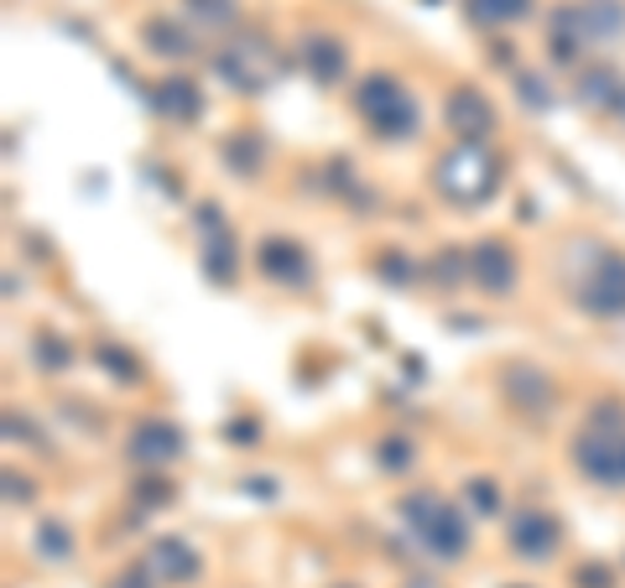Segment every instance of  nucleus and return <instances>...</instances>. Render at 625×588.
Instances as JSON below:
<instances>
[{"mask_svg": "<svg viewBox=\"0 0 625 588\" xmlns=\"http://www.w3.org/2000/svg\"><path fill=\"white\" fill-rule=\"evenodd\" d=\"M573 458L589 479L600 485H625V422L621 407H594V422L579 432L573 443Z\"/></svg>", "mask_w": 625, "mask_h": 588, "instance_id": "nucleus-1", "label": "nucleus"}, {"mask_svg": "<svg viewBox=\"0 0 625 588\" xmlns=\"http://www.w3.org/2000/svg\"><path fill=\"white\" fill-rule=\"evenodd\" d=\"M501 188V167L490 152L480 146H453L449 157L438 162V193L449 198V203H485L490 193Z\"/></svg>", "mask_w": 625, "mask_h": 588, "instance_id": "nucleus-2", "label": "nucleus"}, {"mask_svg": "<svg viewBox=\"0 0 625 588\" xmlns=\"http://www.w3.org/2000/svg\"><path fill=\"white\" fill-rule=\"evenodd\" d=\"M354 104H360V115L371 120L381 136H407L412 125H417V110H412L407 89L391 79H365L354 89Z\"/></svg>", "mask_w": 625, "mask_h": 588, "instance_id": "nucleus-3", "label": "nucleus"}, {"mask_svg": "<svg viewBox=\"0 0 625 588\" xmlns=\"http://www.w3.org/2000/svg\"><path fill=\"white\" fill-rule=\"evenodd\" d=\"M407 521L423 531V542H428L432 552H443V557H459V552H464V521H459V510L443 506V500H432V495H412Z\"/></svg>", "mask_w": 625, "mask_h": 588, "instance_id": "nucleus-4", "label": "nucleus"}, {"mask_svg": "<svg viewBox=\"0 0 625 588\" xmlns=\"http://www.w3.org/2000/svg\"><path fill=\"white\" fill-rule=\"evenodd\" d=\"M552 26L573 32L579 42H615V37H625V5L621 0H579V5L558 11Z\"/></svg>", "mask_w": 625, "mask_h": 588, "instance_id": "nucleus-5", "label": "nucleus"}, {"mask_svg": "<svg viewBox=\"0 0 625 588\" xmlns=\"http://www.w3.org/2000/svg\"><path fill=\"white\" fill-rule=\"evenodd\" d=\"M219 74L240 89V95H255L261 84L272 79V47L261 37H240L219 53Z\"/></svg>", "mask_w": 625, "mask_h": 588, "instance_id": "nucleus-6", "label": "nucleus"}, {"mask_svg": "<svg viewBox=\"0 0 625 588\" xmlns=\"http://www.w3.org/2000/svg\"><path fill=\"white\" fill-rule=\"evenodd\" d=\"M449 131H459V136L474 146V141L490 136V125H495V115H490V104L480 99V89H453L449 95Z\"/></svg>", "mask_w": 625, "mask_h": 588, "instance_id": "nucleus-7", "label": "nucleus"}, {"mask_svg": "<svg viewBox=\"0 0 625 588\" xmlns=\"http://www.w3.org/2000/svg\"><path fill=\"white\" fill-rule=\"evenodd\" d=\"M177 448H183V437H177L173 422H141L136 437H131V458H136V464H146V469L173 464Z\"/></svg>", "mask_w": 625, "mask_h": 588, "instance_id": "nucleus-8", "label": "nucleus"}, {"mask_svg": "<svg viewBox=\"0 0 625 588\" xmlns=\"http://www.w3.org/2000/svg\"><path fill=\"white\" fill-rule=\"evenodd\" d=\"M584 302L594 308V313H625V255H605L600 260V271H594V281H589Z\"/></svg>", "mask_w": 625, "mask_h": 588, "instance_id": "nucleus-9", "label": "nucleus"}, {"mask_svg": "<svg viewBox=\"0 0 625 588\" xmlns=\"http://www.w3.org/2000/svg\"><path fill=\"white\" fill-rule=\"evenodd\" d=\"M511 542H516V552H527V557H547V552L558 547V521L542 515V510H522L516 526H511Z\"/></svg>", "mask_w": 625, "mask_h": 588, "instance_id": "nucleus-10", "label": "nucleus"}, {"mask_svg": "<svg viewBox=\"0 0 625 588\" xmlns=\"http://www.w3.org/2000/svg\"><path fill=\"white\" fill-rule=\"evenodd\" d=\"M469 271H474V281L480 287H490V292H506L511 281H516V260H511L506 245H480V251L469 255Z\"/></svg>", "mask_w": 625, "mask_h": 588, "instance_id": "nucleus-11", "label": "nucleus"}, {"mask_svg": "<svg viewBox=\"0 0 625 588\" xmlns=\"http://www.w3.org/2000/svg\"><path fill=\"white\" fill-rule=\"evenodd\" d=\"M261 271L276 281H308V255L287 245V240H266L261 245Z\"/></svg>", "mask_w": 625, "mask_h": 588, "instance_id": "nucleus-12", "label": "nucleus"}, {"mask_svg": "<svg viewBox=\"0 0 625 588\" xmlns=\"http://www.w3.org/2000/svg\"><path fill=\"white\" fill-rule=\"evenodd\" d=\"M156 110H167V115H177V120H194L198 110H204V99H198L194 84L167 79L162 89H156Z\"/></svg>", "mask_w": 625, "mask_h": 588, "instance_id": "nucleus-13", "label": "nucleus"}, {"mask_svg": "<svg viewBox=\"0 0 625 588\" xmlns=\"http://www.w3.org/2000/svg\"><path fill=\"white\" fill-rule=\"evenodd\" d=\"M303 58H308L312 79H324V84L344 74V47H339L333 37H308V53H303Z\"/></svg>", "mask_w": 625, "mask_h": 588, "instance_id": "nucleus-14", "label": "nucleus"}, {"mask_svg": "<svg viewBox=\"0 0 625 588\" xmlns=\"http://www.w3.org/2000/svg\"><path fill=\"white\" fill-rule=\"evenodd\" d=\"M531 11V0H469V16L480 26H511Z\"/></svg>", "mask_w": 625, "mask_h": 588, "instance_id": "nucleus-15", "label": "nucleus"}, {"mask_svg": "<svg viewBox=\"0 0 625 588\" xmlns=\"http://www.w3.org/2000/svg\"><path fill=\"white\" fill-rule=\"evenodd\" d=\"M146 42H152V53H162V58H183V53H194V37L177 32L173 21H146Z\"/></svg>", "mask_w": 625, "mask_h": 588, "instance_id": "nucleus-16", "label": "nucleus"}, {"mask_svg": "<svg viewBox=\"0 0 625 588\" xmlns=\"http://www.w3.org/2000/svg\"><path fill=\"white\" fill-rule=\"evenodd\" d=\"M579 99H584V104H621V95H615V74H610V68H594V74H584V84H579Z\"/></svg>", "mask_w": 625, "mask_h": 588, "instance_id": "nucleus-17", "label": "nucleus"}, {"mask_svg": "<svg viewBox=\"0 0 625 588\" xmlns=\"http://www.w3.org/2000/svg\"><path fill=\"white\" fill-rule=\"evenodd\" d=\"M152 557L162 563V568L173 573V578H183V573H194V552L183 547V542H156Z\"/></svg>", "mask_w": 625, "mask_h": 588, "instance_id": "nucleus-18", "label": "nucleus"}, {"mask_svg": "<svg viewBox=\"0 0 625 588\" xmlns=\"http://www.w3.org/2000/svg\"><path fill=\"white\" fill-rule=\"evenodd\" d=\"M188 5V16L209 21V26H230L234 21V0H183Z\"/></svg>", "mask_w": 625, "mask_h": 588, "instance_id": "nucleus-19", "label": "nucleus"}, {"mask_svg": "<svg viewBox=\"0 0 625 588\" xmlns=\"http://www.w3.org/2000/svg\"><path fill=\"white\" fill-rule=\"evenodd\" d=\"M511 391L527 396V401H537V407H542L547 396H552V386H547V380H542L537 370H511Z\"/></svg>", "mask_w": 625, "mask_h": 588, "instance_id": "nucleus-20", "label": "nucleus"}, {"mask_svg": "<svg viewBox=\"0 0 625 588\" xmlns=\"http://www.w3.org/2000/svg\"><path fill=\"white\" fill-rule=\"evenodd\" d=\"M42 552H47V557H68V531L63 526H42Z\"/></svg>", "mask_w": 625, "mask_h": 588, "instance_id": "nucleus-21", "label": "nucleus"}, {"mask_svg": "<svg viewBox=\"0 0 625 588\" xmlns=\"http://www.w3.org/2000/svg\"><path fill=\"white\" fill-rule=\"evenodd\" d=\"M469 500H474V510H495V485H485V479H474V485H469Z\"/></svg>", "mask_w": 625, "mask_h": 588, "instance_id": "nucleus-22", "label": "nucleus"}, {"mask_svg": "<svg viewBox=\"0 0 625 588\" xmlns=\"http://www.w3.org/2000/svg\"><path fill=\"white\" fill-rule=\"evenodd\" d=\"M381 458H386V469H407L412 448H407V443H381Z\"/></svg>", "mask_w": 625, "mask_h": 588, "instance_id": "nucleus-23", "label": "nucleus"}, {"mask_svg": "<svg viewBox=\"0 0 625 588\" xmlns=\"http://www.w3.org/2000/svg\"><path fill=\"white\" fill-rule=\"evenodd\" d=\"M615 110H621V120H625V89H621V104H615Z\"/></svg>", "mask_w": 625, "mask_h": 588, "instance_id": "nucleus-24", "label": "nucleus"}, {"mask_svg": "<svg viewBox=\"0 0 625 588\" xmlns=\"http://www.w3.org/2000/svg\"><path fill=\"white\" fill-rule=\"evenodd\" d=\"M412 588H428V584H412Z\"/></svg>", "mask_w": 625, "mask_h": 588, "instance_id": "nucleus-25", "label": "nucleus"}]
</instances>
